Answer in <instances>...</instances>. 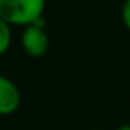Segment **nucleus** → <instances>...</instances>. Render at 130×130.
I'll return each instance as SVG.
<instances>
[{
	"label": "nucleus",
	"mask_w": 130,
	"mask_h": 130,
	"mask_svg": "<svg viewBox=\"0 0 130 130\" xmlns=\"http://www.w3.org/2000/svg\"><path fill=\"white\" fill-rule=\"evenodd\" d=\"M45 0H0V18L9 26L26 27L44 17Z\"/></svg>",
	"instance_id": "1"
},
{
	"label": "nucleus",
	"mask_w": 130,
	"mask_h": 130,
	"mask_svg": "<svg viewBox=\"0 0 130 130\" xmlns=\"http://www.w3.org/2000/svg\"><path fill=\"white\" fill-rule=\"evenodd\" d=\"M12 26H9L3 18H0V56L5 55L12 42Z\"/></svg>",
	"instance_id": "4"
},
{
	"label": "nucleus",
	"mask_w": 130,
	"mask_h": 130,
	"mask_svg": "<svg viewBox=\"0 0 130 130\" xmlns=\"http://www.w3.org/2000/svg\"><path fill=\"white\" fill-rule=\"evenodd\" d=\"M121 18L124 26L130 30V0H124L123 3V9H121Z\"/></svg>",
	"instance_id": "5"
},
{
	"label": "nucleus",
	"mask_w": 130,
	"mask_h": 130,
	"mask_svg": "<svg viewBox=\"0 0 130 130\" xmlns=\"http://www.w3.org/2000/svg\"><path fill=\"white\" fill-rule=\"evenodd\" d=\"M21 104V94L17 85L0 73V117L12 115Z\"/></svg>",
	"instance_id": "3"
},
{
	"label": "nucleus",
	"mask_w": 130,
	"mask_h": 130,
	"mask_svg": "<svg viewBox=\"0 0 130 130\" xmlns=\"http://www.w3.org/2000/svg\"><path fill=\"white\" fill-rule=\"evenodd\" d=\"M21 48L30 58H41L47 53L50 39L45 32V27L38 24H29L23 29L21 33Z\"/></svg>",
	"instance_id": "2"
},
{
	"label": "nucleus",
	"mask_w": 130,
	"mask_h": 130,
	"mask_svg": "<svg viewBox=\"0 0 130 130\" xmlns=\"http://www.w3.org/2000/svg\"><path fill=\"white\" fill-rule=\"evenodd\" d=\"M117 130H130V124H124V126H121V127H118Z\"/></svg>",
	"instance_id": "6"
},
{
	"label": "nucleus",
	"mask_w": 130,
	"mask_h": 130,
	"mask_svg": "<svg viewBox=\"0 0 130 130\" xmlns=\"http://www.w3.org/2000/svg\"><path fill=\"white\" fill-rule=\"evenodd\" d=\"M92 130H103V129H92Z\"/></svg>",
	"instance_id": "7"
}]
</instances>
